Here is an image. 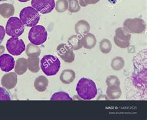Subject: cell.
Returning <instances> with one entry per match:
<instances>
[{
    "label": "cell",
    "instance_id": "obj_3",
    "mask_svg": "<svg viewBox=\"0 0 147 120\" xmlns=\"http://www.w3.org/2000/svg\"><path fill=\"white\" fill-rule=\"evenodd\" d=\"M19 16L23 24L27 27L36 26L40 19L39 13L32 6H28L23 8L21 11Z\"/></svg>",
    "mask_w": 147,
    "mask_h": 120
},
{
    "label": "cell",
    "instance_id": "obj_12",
    "mask_svg": "<svg viewBox=\"0 0 147 120\" xmlns=\"http://www.w3.org/2000/svg\"><path fill=\"white\" fill-rule=\"evenodd\" d=\"M18 82V77L16 73L10 72L4 75L1 79V85L8 90L14 88Z\"/></svg>",
    "mask_w": 147,
    "mask_h": 120
},
{
    "label": "cell",
    "instance_id": "obj_34",
    "mask_svg": "<svg viewBox=\"0 0 147 120\" xmlns=\"http://www.w3.org/2000/svg\"><path fill=\"white\" fill-rule=\"evenodd\" d=\"M6 1V0H0V1Z\"/></svg>",
    "mask_w": 147,
    "mask_h": 120
},
{
    "label": "cell",
    "instance_id": "obj_9",
    "mask_svg": "<svg viewBox=\"0 0 147 120\" xmlns=\"http://www.w3.org/2000/svg\"><path fill=\"white\" fill-rule=\"evenodd\" d=\"M31 5L41 14H47L55 8V0H32Z\"/></svg>",
    "mask_w": 147,
    "mask_h": 120
},
{
    "label": "cell",
    "instance_id": "obj_33",
    "mask_svg": "<svg viewBox=\"0 0 147 120\" xmlns=\"http://www.w3.org/2000/svg\"><path fill=\"white\" fill-rule=\"evenodd\" d=\"M18 1H20V2L24 3V2H27V1H29V0H18Z\"/></svg>",
    "mask_w": 147,
    "mask_h": 120
},
{
    "label": "cell",
    "instance_id": "obj_10",
    "mask_svg": "<svg viewBox=\"0 0 147 120\" xmlns=\"http://www.w3.org/2000/svg\"><path fill=\"white\" fill-rule=\"evenodd\" d=\"M57 54L65 62L71 63L75 60V54L73 50L65 44H61L57 48Z\"/></svg>",
    "mask_w": 147,
    "mask_h": 120
},
{
    "label": "cell",
    "instance_id": "obj_13",
    "mask_svg": "<svg viewBox=\"0 0 147 120\" xmlns=\"http://www.w3.org/2000/svg\"><path fill=\"white\" fill-rule=\"evenodd\" d=\"M96 38L94 35L91 33H88L82 37V46L85 49H91L95 47L96 44Z\"/></svg>",
    "mask_w": 147,
    "mask_h": 120
},
{
    "label": "cell",
    "instance_id": "obj_27",
    "mask_svg": "<svg viewBox=\"0 0 147 120\" xmlns=\"http://www.w3.org/2000/svg\"><path fill=\"white\" fill-rule=\"evenodd\" d=\"M68 8V1L67 0H58L55 3V9L57 12L63 13Z\"/></svg>",
    "mask_w": 147,
    "mask_h": 120
},
{
    "label": "cell",
    "instance_id": "obj_14",
    "mask_svg": "<svg viewBox=\"0 0 147 120\" xmlns=\"http://www.w3.org/2000/svg\"><path fill=\"white\" fill-rule=\"evenodd\" d=\"M75 31L76 33L81 36L89 33L90 30V25L85 20H80L75 24Z\"/></svg>",
    "mask_w": 147,
    "mask_h": 120
},
{
    "label": "cell",
    "instance_id": "obj_5",
    "mask_svg": "<svg viewBox=\"0 0 147 120\" xmlns=\"http://www.w3.org/2000/svg\"><path fill=\"white\" fill-rule=\"evenodd\" d=\"M28 38L32 44L36 45H41L47 41V30L43 26L37 25L33 26L30 29Z\"/></svg>",
    "mask_w": 147,
    "mask_h": 120
},
{
    "label": "cell",
    "instance_id": "obj_18",
    "mask_svg": "<svg viewBox=\"0 0 147 120\" xmlns=\"http://www.w3.org/2000/svg\"><path fill=\"white\" fill-rule=\"evenodd\" d=\"M82 37L80 35H73L70 37L68 38V45L71 49L77 51L82 48Z\"/></svg>",
    "mask_w": 147,
    "mask_h": 120
},
{
    "label": "cell",
    "instance_id": "obj_17",
    "mask_svg": "<svg viewBox=\"0 0 147 120\" xmlns=\"http://www.w3.org/2000/svg\"><path fill=\"white\" fill-rule=\"evenodd\" d=\"M28 70V60L24 58H19L16 62L14 66L15 73L18 75H21L26 72Z\"/></svg>",
    "mask_w": 147,
    "mask_h": 120
},
{
    "label": "cell",
    "instance_id": "obj_8",
    "mask_svg": "<svg viewBox=\"0 0 147 120\" xmlns=\"http://www.w3.org/2000/svg\"><path fill=\"white\" fill-rule=\"evenodd\" d=\"M131 34L123 28H119L115 30V36L114 37L115 44L121 48H127L130 46Z\"/></svg>",
    "mask_w": 147,
    "mask_h": 120
},
{
    "label": "cell",
    "instance_id": "obj_19",
    "mask_svg": "<svg viewBox=\"0 0 147 120\" xmlns=\"http://www.w3.org/2000/svg\"><path fill=\"white\" fill-rule=\"evenodd\" d=\"M49 85V80L44 76H39L35 80L34 87L38 92H43L46 90Z\"/></svg>",
    "mask_w": 147,
    "mask_h": 120
},
{
    "label": "cell",
    "instance_id": "obj_7",
    "mask_svg": "<svg viewBox=\"0 0 147 120\" xmlns=\"http://www.w3.org/2000/svg\"><path fill=\"white\" fill-rule=\"evenodd\" d=\"M6 49L10 54L13 56H19L26 50L24 41L18 37H11L6 42Z\"/></svg>",
    "mask_w": 147,
    "mask_h": 120
},
{
    "label": "cell",
    "instance_id": "obj_15",
    "mask_svg": "<svg viewBox=\"0 0 147 120\" xmlns=\"http://www.w3.org/2000/svg\"><path fill=\"white\" fill-rule=\"evenodd\" d=\"M15 9L13 5L9 3H3L0 5V15L5 18H8L14 14Z\"/></svg>",
    "mask_w": 147,
    "mask_h": 120
},
{
    "label": "cell",
    "instance_id": "obj_31",
    "mask_svg": "<svg viewBox=\"0 0 147 120\" xmlns=\"http://www.w3.org/2000/svg\"><path fill=\"white\" fill-rule=\"evenodd\" d=\"M5 33H6V31L5 28H4V27L0 25V44L2 43L4 38H5Z\"/></svg>",
    "mask_w": 147,
    "mask_h": 120
},
{
    "label": "cell",
    "instance_id": "obj_23",
    "mask_svg": "<svg viewBox=\"0 0 147 120\" xmlns=\"http://www.w3.org/2000/svg\"><path fill=\"white\" fill-rule=\"evenodd\" d=\"M106 83L107 88H120L121 82L117 77L114 75H110L106 79Z\"/></svg>",
    "mask_w": 147,
    "mask_h": 120
},
{
    "label": "cell",
    "instance_id": "obj_24",
    "mask_svg": "<svg viewBox=\"0 0 147 120\" xmlns=\"http://www.w3.org/2000/svg\"><path fill=\"white\" fill-rule=\"evenodd\" d=\"M125 65V61L121 57H116L111 62V67L115 71H121Z\"/></svg>",
    "mask_w": 147,
    "mask_h": 120
},
{
    "label": "cell",
    "instance_id": "obj_28",
    "mask_svg": "<svg viewBox=\"0 0 147 120\" xmlns=\"http://www.w3.org/2000/svg\"><path fill=\"white\" fill-rule=\"evenodd\" d=\"M68 10L71 13H77L80 10L78 0H68Z\"/></svg>",
    "mask_w": 147,
    "mask_h": 120
},
{
    "label": "cell",
    "instance_id": "obj_29",
    "mask_svg": "<svg viewBox=\"0 0 147 120\" xmlns=\"http://www.w3.org/2000/svg\"><path fill=\"white\" fill-rule=\"evenodd\" d=\"M0 100L1 101H10L11 96L5 88L0 87Z\"/></svg>",
    "mask_w": 147,
    "mask_h": 120
},
{
    "label": "cell",
    "instance_id": "obj_22",
    "mask_svg": "<svg viewBox=\"0 0 147 120\" xmlns=\"http://www.w3.org/2000/svg\"><path fill=\"white\" fill-rule=\"evenodd\" d=\"M51 101H59V100H63V101H71L72 98L69 96L67 93L64 92H59L54 94L50 98Z\"/></svg>",
    "mask_w": 147,
    "mask_h": 120
},
{
    "label": "cell",
    "instance_id": "obj_2",
    "mask_svg": "<svg viewBox=\"0 0 147 120\" xmlns=\"http://www.w3.org/2000/svg\"><path fill=\"white\" fill-rule=\"evenodd\" d=\"M42 71L47 76L55 75L61 67L60 60L52 55H46L40 61Z\"/></svg>",
    "mask_w": 147,
    "mask_h": 120
},
{
    "label": "cell",
    "instance_id": "obj_21",
    "mask_svg": "<svg viewBox=\"0 0 147 120\" xmlns=\"http://www.w3.org/2000/svg\"><path fill=\"white\" fill-rule=\"evenodd\" d=\"M27 56L29 57H38L41 54V50L39 47L33 44H29L27 45L26 50Z\"/></svg>",
    "mask_w": 147,
    "mask_h": 120
},
{
    "label": "cell",
    "instance_id": "obj_20",
    "mask_svg": "<svg viewBox=\"0 0 147 120\" xmlns=\"http://www.w3.org/2000/svg\"><path fill=\"white\" fill-rule=\"evenodd\" d=\"M28 60V68L30 72L37 73L40 71V59L38 57H29Z\"/></svg>",
    "mask_w": 147,
    "mask_h": 120
},
{
    "label": "cell",
    "instance_id": "obj_1",
    "mask_svg": "<svg viewBox=\"0 0 147 120\" xmlns=\"http://www.w3.org/2000/svg\"><path fill=\"white\" fill-rule=\"evenodd\" d=\"M76 90L80 97L85 100L94 98L98 94L97 87L94 81L86 78H82L79 80Z\"/></svg>",
    "mask_w": 147,
    "mask_h": 120
},
{
    "label": "cell",
    "instance_id": "obj_4",
    "mask_svg": "<svg viewBox=\"0 0 147 120\" xmlns=\"http://www.w3.org/2000/svg\"><path fill=\"white\" fill-rule=\"evenodd\" d=\"M6 33L12 37H18L24 31V25L17 17H11L7 22Z\"/></svg>",
    "mask_w": 147,
    "mask_h": 120
},
{
    "label": "cell",
    "instance_id": "obj_16",
    "mask_svg": "<svg viewBox=\"0 0 147 120\" xmlns=\"http://www.w3.org/2000/svg\"><path fill=\"white\" fill-rule=\"evenodd\" d=\"M76 77V73L73 70H65L61 73L60 79L61 82L64 84H69L73 82Z\"/></svg>",
    "mask_w": 147,
    "mask_h": 120
},
{
    "label": "cell",
    "instance_id": "obj_32",
    "mask_svg": "<svg viewBox=\"0 0 147 120\" xmlns=\"http://www.w3.org/2000/svg\"><path fill=\"white\" fill-rule=\"evenodd\" d=\"M5 51V48L3 45H0V55H2Z\"/></svg>",
    "mask_w": 147,
    "mask_h": 120
},
{
    "label": "cell",
    "instance_id": "obj_11",
    "mask_svg": "<svg viewBox=\"0 0 147 120\" xmlns=\"http://www.w3.org/2000/svg\"><path fill=\"white\" fill-rule=\"evenodd\" d=\"M14 66L15 60L12 56L7 54L0 56V68L2 71L9 72L14 68Z\"/></svg>",
    "mask_w": 147,
    "mask_h": 120
},
{
    "label": "cell",
    "instance_id": "obj_26",
    "mask_svg": "<svg viewBox=\"0 0 147 120\" xmlns=\"http://www.w3.org/2000/svg\"><path fill=\"white\" fill-rule=\"evenodd\" d=\"M99 48L100 51L103 54H106L109 53L112 49L111 42L109 40L107 39H104L100 42Z\"/></svg>",
    "mask_w": 147,
    "mask_h": 120
},
{
    "label": "cell",
    "instance_id": "obj_6",
    "mask_svg": "<svg viewBox=\"0 0 147 120\" xmlns=\"http://www.w3.org/2000/svg\"><path fill=\"white\" fill-rule=\"evenodd\" d=\"M123 28L129 33L141 34L145 31L146 23L140 18L127 19L123 22Z\"/></svg>",
    "mask_w": 147,
    "mask_h": 120
},
{
    "label": "cell",
    "instance_id": "obj_25",
    "mask_svg": "<svg viewBox=\"0 0 147 120\" xmlns=\"http://www.w3.org/2000/svg\"><path fill=\"white\" fill-rule=\"evenodd\" d=\"M106 94L110 100H117L121 96L122 91L121 88H107Z\"/></svg>",
    "mask_w": 147,
    "mask_h": 120
},
{
    "label": "cell",
    "instance_id": "obj_30",
    "mask_svg": "<svg viewBox=\"0 0 147 120\" xmlns=\"http://www.w3.org/2000/svg\"><path fill=\"white\" fill-rule=\"evenodd\" d=\"M100 0H79V4L83 7H86L88 5H94L98 3Z\"/></svg>",
    "mask_w": 147,
    "mask_h": 120
}]
</instances>
